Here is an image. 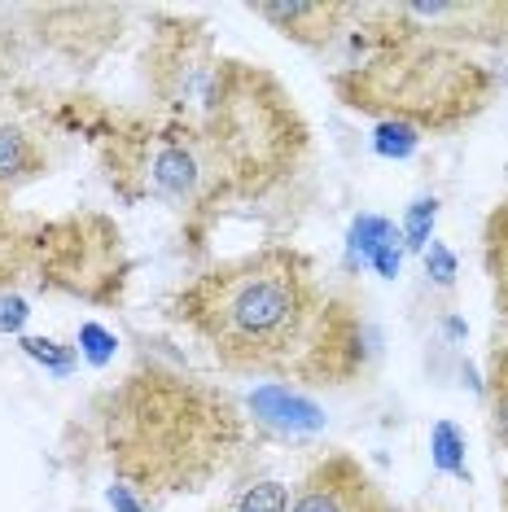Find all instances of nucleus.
<instances>
[{
  "instance_id": "4",
  "label": "nucleus",
  "mask_w": 508,
  "mask_h": 512,
  "mask_svg": "<svg viewBox=\"0 0 508 512\" xmlns=\"http://www.w3.org/2000/svg\"><path fill=\"white\" fill-rule=\"evenodd\" d=\"M202 132L224 171L233 206H254L285 189L303 171L311 149V127L294 92L272 71L241 57H228L224 84L202 119Z\"/></svg>"
},
{
  "instance_id": "11",
  "label": "nucleus",
  "mask_w": 508,
  "mask_h": 512,
  "mask_svg": "<svg viewBox=\"0 0 508 512\" xmlns=\"http://www.w3.org/2000/svg\"><path fill=\"white\" fill-rule=\"evenodd\" d=\"M246 412L254 416V425H272V429H285V434H316L325 425V412H320L311 399H303L294 386H259L246 399Z\"/></svg>"
},
{
  "instance_id": "12",
  "label": "nucleus",
  "mask_w": 508,
  "mask_h": 512,
  "mask_svg": "<svg viewBox=\"0 0 508 512\" xmlns=\"http://www.w3.org/2000/svg\"><path fill=\"white\" fill-rule=\"evenodd\" d=\"M49 176V154L22 123H0V193H18Z\"/></svg>"
},
{
  "instance_id": "7",
  "label": "nucleus",
  "mask_w": 508,
  "mask_h": 512,
  "mask_svg": "<svg viewBox=\"0 0 508 512\" xmlns=\"http://www.w3.org/2000/svg\"><path fill=\"white\" fill-rule=\"evenodd\" d=\"M228 57L215 36L193 18H163L145 49V79L171 119L198 123L211 114Z\"/></svg>"
},
{
  "instance_id": "2",
  "label": "nucleus",
  "mask_w": 508,
  "mask_h": 512,
  "mask_svg": "<svg viewBox=\"0 0 508 512\" xmlns=\"http://www.w3.org/2000/svg\"><path fill=\"white\" fill-rule=\"evenodd\" d=\"M250 447L246 403L228 386L145 359L92 394L71 425V456L106 469L145 508L198 495Z\"/></svg>"
},
{
  "instance_id": "17",
  "label": "nucleus",
  "mask_w": 508,
  "mask_h": 512,
  "mask_svg": "<svg viewBox=\"0 0 508 512\" xmlns=\"http://www.w3.org/2000/svg\"><path fill=\"white\" fill-rule=\"evenodd\" d=\"M233 512H290V486L281 482H250L233 495Z\"/></svg>"
},
{
  "instance_id": "28",
  "label": "nucleus",
  "mask_w": 508,
  "mask_h": 512,
  "mask_svg": "<svg viewBox=\"0 0 508 512\" xmlns=\"http://www.w3.org/2000/svg\"><path fill=\"white\" fill-rule=\"evenodd\" d=\"M215 512H233V508H228V504H224V508H215Z\"/></svg>"
},
{
  "instance_id": "25",
  "label": "nucleus",
  "mask_w": 508,
  "mask_h": 512,
  "mask_svg": "<svg viewBox=\"0 0 508 512\" xmlns=\"http://www.w3.org/2000/svg\"><path fill=\"white\" fill-rule=\"evenodd\" d=\"M106 499H110V508H114V512H145L141 495L127 491V486H119V482H110V486H106Z\"/></svg>"
},
{
  "instance_id": "9",
  "label": "nucleus",
  "mask_w": 508,
  "mask_h": 512,
  "mask_svg": "<svg viewBox=\"0 0 508 512\" xmlns=\"http://www.w3.org/2000/svg\"><path fill=\"white\" fill-rule=\"evenodd\" d=\"M290 512H399L395 499L351 451H329L298 477Z\"/></svg>"
},
{
  "instance_id": "5",
  "label": "nucleus",
  "mask_w": 508,
  "mask_h": 512,
  "mask_svg": "<svg viewBox=\"0 0 508 512\" xmlns=\"http://www.w3.org/2000/svg\"><path fill=\"white\" fill-rule=\"evenodd\" d=\"M101 167L123 202H154L198 219L233 206L224 171L198 123L184 119H127L101 136Z\"/></svg>"
},
{
  "instance_id": "21",
  "label": "nucleus",
  "mask_w": 508,
  "mask_h": 512,
  "mask_svg": "<svg viewBox=\"0 0 508 512\" xmlns=\"http://www.w3.org/2000/svg\"><path fill=\"white\" fill-rule=\"evenodd\" d=\"M79 351H84V359L92 368H106L114 359V351H119V342H114L101 324H84V329H79Z\"/></svg>"
},
{
  "instance_id": "15",
  "label": "nucleus",
  "mask_w": 508,
  "mask_h": 512,
  "mask_svg": "<svg viewBox=\"0 0 508 512\" xmlns=\"http://www.w3.org/2000/svg\"><path fill=\"white\" fill-rule=\"evenodd\" d=\"M395 237H399V228L390 224V219H381V215H360V219L351 224V232H346V254H351V267H355V263H368L377 246H386V241H395Z\"/></svg>"
},
{
  "instance_id": "3",
  "label": "nucleus",
  "mask_w": 508,
  "mask_h": 512,
  "mask_svg": "<svg viewBox=\"0 0 508 512\" xmlns=\"http://www.w3.org/2000/svg\"><path fill=\"white\" fill-rule=\"evenodd\" d=\"M355 62L329 79L346 110L377 123H408L425 136L469 127L495 101L500 79L460 44L421 36L390 14V5H360L346 31Z\"/></svg>"
},
{
  "instance_id": "26",
  "label": "nucleus",
  "mask_w": 508,
  "mask_h": 512,
  "mask_svg": "<svg viewBox=\"0 0 508 512\" xmlns=\"http://www.w3.org/2000/svg\"><path fill=\"white\" fill-rule=\"evenodd\" d=\"M9 215H14V211H9V197H5V193H0V228H5V224H9Z\"/></svg>"
},
{
  "instance_id": "13",
  "label": "nucleus",
  "mask_w": 508,
  "mask_h": 512,
  "mask_svg": "<svg viewBox=\"0 0 508 512\" xmlns=\"http://www.w3.org/2000/svg\"><path fill=\"white\" fill-rule=\"evenodd\" d=\"M487 425L491 442L508 456V324L495 320L491 329V351H487Z\"/></svg>"
},
{
  "instance_id": "19",
  "label": "nucleus",
  "mask_w": 508,
  "mask_h": 512,
  "mask_svg": "<svg viewBox=\"0 0 508 512\" xmlns=\"http://www.w3.org/2000/svg\"><path fill=\"white\" fill-rule=\"evenodd\" d=\"M22 351H27L36 364H44L53 377H71L75 368V351L62 342H49V337H22Z\"/></svg>"
},
{
  "instance_id": "22",
  "label": "nucleus",
  "mask_w": 508,
  "mask_h": 512,
  "mask_svg": "<svg viewBox=\"0 0 508 512\" xmlns=\"http://www.w3.org/2000/svg\"><path fill=\"white\" fill-rule=\"evenodd\" d=\"M425 276H434V285L452 289L456 285V254L443 246V241H430L425 246Z\"/></svg>"
},
{
  "instance_id": "20",
  "label": "nucleus",
  "mask_w": 508,
  "mask_h": 512,
  "mask_svg": "<svg viewBox=\"0 0 508 512\" xmlns=\"http://www.w3.org/2000/svg\"><path fill=\"white\" fill-rule=\"evenodd\" d=\"M377 154L381 158H408L412 149L421 145V132L408 123H377V136H373Z\"/></svg>"
},
{
  "instance_id": "14",
  "label": "nucleus",
  "mask_w": 508,
  "mask_h": 512,
  "mask_svg": "<svg viewBox=\"0 0 508 512\" xmlns=\"http://www.w3.org/2000/svg\"><path fill=\"white\" fill-rule=\"evenodd\" d=\"M482 267H487L495 311L508 324V197L500 206H491L487 224H482Z\"/></svg>"
},
{
  "instance_id": "1",
  "label": "nucleus",
  "mask_w": 508,
  "mask_h": 512,
  "mask_svg": "<svg viewBox=\"0 0 508 512\" xmlns=\"http://www.w3.org/2000/svg\"><path fill=\"white\" fill-rule=\"evenodd\" d=\"M167 316L224 372L276 386H351L373 359L364 298L298 246L211 263L171 294Z\"/></svg>"
},
{
  "instance_id": "27",
  "label": "nucleus",
  "mask_w": 508,
  "mask_h": 512,
  "mask_svg": "<svg viewBox=\"0 0 508 512\" xmlns=\"http://www.w3.org/2000/svg\"><path fill=\"white\" fill-rule=\"evenodd\" d=\"M500 508L508 512V473H504V482H500Z\"/></svg>"
},
{
  "instance_id": "18",
  "label": "nucleus",
  "mask_w": 508,
  "mask_h": 512,
  "mask_svg": "<svg viewBox=\"0 0 508 512\" xmlns=\"http://www.w3.org/2000/svg\"><path fill=\"white\" fill-rule=\"evenodd\" d=\"M434 219H438V197H421V202L408 206V219H403V250H421L434 241Z\"/></svg>"
},
{
  "instance_id": "23",
  "label": "nucleus",
  "mask_w": 508,
  "mask_h": 512,
  "mask_svg": "<svg viewBox=\"0 0 508 512\" xmlns=\"http://www.w3.org/2000/svg\"><path fill=\"white\" fill-rule=\"evenodd\" d=\"M368 267H373L377 276H386V281H395L399 267H403V232H399L395 241H386V246H377L373 259H368Z\"/></svg>"
},
{
  "instance_id": "8",
  "label": "nucleus",
  "mask_w": 508,
  "mask_h": 512,
  "mask_svg": "<svg viewBox=\"0 0 508 512\" xmlns=\"http://www.w3.org/2000/svg\"><path fill=\"white\" fill-rule=\"evenodd\" d=\"M390 14L403 27L460 44V49H504L508 44V5L500 0H395Z\"/></svg>"
},
{
  "instance_id": "6",
  "label": "nucleus",
  "mask_w": 508,
  "mask_h": 512,
  "mask_svg": "<svg viewBox=\"0 0 508 512\" xmlns=\"http://www.w3.org/2000/svg\"><path fill=\"white\" fill-rule=\"evenodd\" d=\"M127 272L132 263L123 237L106 215H9L0 228V294L14 285H36L84 302H119Z\"/></svg>"
},
{
  "instance_id": "10",
  "label": "nucleus",
  "mask_w": 508,
  "mask_h": 512,
  "mask_svg": "<svg viewBox=\"0 0 508 512\" xmlns=\"http://www.w3.org/2000/svg\"><path fill=\"white\" fill-rule=\"evenodd\" d=\"M254 18L272 22L285 40L303 49H329L338 36L351 31L360 5H338V0H281V5H250Z\"/></svg>"
},
{
  "instance_id": "24",
  "label": "nucleus",
  "mask_w": 508,
  "mask_h": 512,
  "mask_svg": "<svg viewBox=\"0 0 508 512\" xmlns=\"http://www.w3.org/2000/svg\"><path fill=\"white\" fill-rule=\"evenodd\" d=\"M27 302L18 294H0V333H22V324H27Z\"/></svg>"
},
{
  "instance_id": "16",
  "label": "nucleus",
  "mask_w": 508,
  "mask_h": 512,
  "mask_svg": "<svg viewBox=\"0 0 508 512\" xmlns=\"http://www.w3.org/2000/svg\"><path fill=\"white\" fill-rule=\"evenodd\" d=\"M430 460L434 469L460 477V482H469V464H465V434L452 425V421H438L434 434H430Z\"/></svg>"
}]
</instances>
